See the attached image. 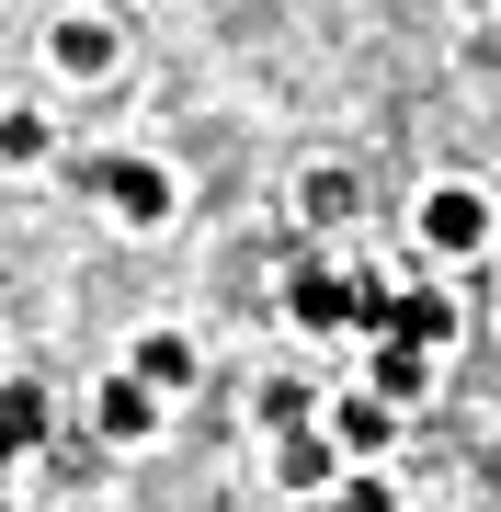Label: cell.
I'll return each instance as SVG.
<instances>
[{"mask_svg": "<svg viewBox=\"0 0 501 512\" xmlns=\"http://www.w3.org/2000/svg\"><path fill=\"white\" fill-rule=\"evenodd\" d=\"M92 194L114 205V217H137V228H160V217H171V171H160V160H103V171H92Z\"/></svg>", "mask_w": 501, "mask_h": 512, "instance_id": "cell-1", "label": "cell"}, {"mask_svg": "<svg viewBox=\"0 0 501 512\" xmlns=\"http://www.w3.org/2000/svg\"><path fill=\"white\" fill-rule=\"evenodd\" d=\"M479 239H490V205L467 194V183H433V194H422V251L456 262V251H479Z\"/></svg>", "mask_w": 501, "mask_h": 512, "instance_id": "cell-2", "label": "cell"}, {"mask_svg": "<svg viewBox=\"0 0 501 512\" xmlns=\"http://www.w3.org/2000/svg\"><path fill=\"white\" fill-rule=\"evenodd\" d=\"M92 421H103V444H149V433H160V399H149L137 376H114L103 399H92Z\"/></svg>", "mask_w": 501, "mask_h": 512, "instance_id": "cell-3", "label": "cell"}, {"mask_svg": "<svg viewBox=\"0 0 501 512\" xmlns=\"http://www.w3.org/2000/svg\"><path fill=\"white\" fill-rule=\"evenodd\" d=\"M285 308H297V330H353V285H342V274H319V262H308V274L285 285Z\"/></svg>", "mask_w": 501, "mask_h": 512, "instance_id": "cell-4", "label": "cell"}, {"mask_svg": "<svg viewBox=\"0 0 501 512\" xmlns=\"http://www.w3.org/2000/svg\"><path fill=\"white\" fill-rule=\"evenodd\" d=\"M57 69H69V80H103V69H114V23L69 12V23H57Z\"/></svg>", "mask_w": 501, "mask_h": 512, "instance_id": "cell-5", "label": "cell"}, {"mask_svg": "<svg viewBox=\"0 0 501 512\" xmlns=\"http://www.w3.org/2000/svg\"><path fill=\"white\" fill-rule=\"evenodd\" d=\"M46 444V387H0V467Z\"/></svg>", "mask_w": 501, "mask_h": 512, "instance_id": "cell-6", "label": "cell"}, {"mask_svg": "<svg viewBox=\"0 0 501 512\" xmlns=\"http://www.w3.org/2000/svg\"><path fill=\"white\" fill-rule=\"evenodd\" d=\"M137 387H149V399L160 387H194V342L183 330H149V342H137Z\"/></svg>", "mask_w": 501, "mask_h": 512, "instance_id": "cell-7", "label": "cell"}, {"mask_svg": "<svg viewBox=\"0 0 501 512\" xmlns=\"http://www.w3.org/2000/svg\"><path fill=\"white\" fill-rule=\"evenodd\" d=\"M319 444H331V456H376V444H388V410H376V399H342Z\"/></svg>", "mask_w": 501, "mask_h": 512, "instance_id": "cell-8", "label": "cell"}, {"mask_svg": "<svg viewBox=\"0 0 501 512\" xmlns=\"http://www.w3.org/2000/svg\"><path fill=\"white\" fill-rule=\"evenodd\" d=\"M274 467H285V490H319V478H331L342 456H331L319 433H285V456H274Z\"/></svg>", "mask_w": 501, "mask_h": 512, "instance_id": "cell-9", "label": "cell"}, {"mask_svg": "<svg viewBox=\"0 0 501 512\" xmlns=\"http://www.w3.org/2000/svg\"><path fill=\"white\" fill-rule=\"evenodd\" d=\"M0 160H46V114H0Z\"/></svg>", "mask_w": 501, "mask_h": 512, "instance_id": "cell-10", "label": "cell"}, {"mask_svg": "<svg viewBox=\"0 0 501 512\" xmlns=\"http://www.w3.org/2000/svg\"><path fill=\"white\" fill-rule=\"evenodd\" d=\"M308 217H319V228L353 217V183H342V171H308Z\"/></svg>", "mask_w": 501, "mask_h": 512, "instance_id": "cell-11", "label": "cell"}, {"mask_svg": "<svg viewBox=\"0 0 501 512\" xmlns=\"http://www.w3.org/2000/svg\"><path fill=\"white\" fill-rule=\"evenodd\" d=\"M262 421L274 433H308V387H262Z\"/></svg>", "mask_w": 501, "mask_h": 512, "instance_id": "cell-12", "label": "cell"}, {"mask_svg": "<svg viewBox=\"0 0 501 512\" xmlns=\"http://www.w3.org/2000/svg\"><path fill=\"white\" fill-rule=\"evenodd\" d=\"M342 512H399V501L376 490V478H353V490H342Z\"/></svg>", "mask_w": 501, "mask_h": 512, "instance_id": "cell-13", "label": "cell"}, {"mask_svg": "<svg viewBox=\"0 0 501 512\" xmlns=\"http://www.w3.org/2000/svg\"><path fill=\"white\" fill-rule=\"evenodd\" d=\"M0 512H12V501H0Z\"/></svg>", "mask_w": 501, "mask_h": 512, "instance_id": "cell-14", "label": "cell"}]
</instances>
